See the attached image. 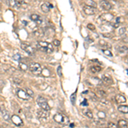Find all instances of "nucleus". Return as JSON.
Listing matches in <instances>:
<instances>
[{"mask_svg":"<svg viewBox=\"0 0 128 128\" xmlns=\"http://www.w3.org/2000/svg\"><path fill=\"white\" fill-rule=\"evenodd\" d=\"M54 120H55V122L59 123V124H62V125H67L69 122L68 117L63 114H56L54 116Z\"/></svg>","mask_w":128,"mask_h":128,"instance_id":"nucleus-1","label":"nucleus"},{"mask_svg":"<svg viewBox=\"0 0 128 128\" xmlns=\"http://www.w3.org/2000/svg\"><path fill=\"white\" fill-rule=\"evenodd\" d=\"M29 69L31 70L32 73H33L36 75H39L42 73V67L40 66V64L37 63V62H33L30 64Z\"/></svg>","mask_w":128,"mask_h":128,"instance_id":"nucleus-2","label":"nucleus"},{"mask_svg":"<svg viewBox=\"0 0 128 128\" xmlns=\"http://www.w3.org/2000/svg\"><path fill=\"white\" fill-rule=\"evenodd\" d=\"M37 102H38V104L39 105V107L41 108V109H45V110H47V111L50 110V107L48 104V102H47L45 98H44V97H38V100H37Z\"/></svg>","mask_w":128,"mask_h":128,"instance_id":"nucleus-3","label":"nucleus"},{"mask_svg":"<svg viewBox=\"0 0 128 128\" xmlns=\"http://www.w3.org/2000/svg\"><path fill=\"white\" fill-rule=\"evenodd\" d=\"M37 115H38V119H39L41 121H46L47 119L49 118L48 111L45 110V109H42L41 110H38V112H37Z\"/></svg>","mask_w":128,"mask_h":128,"instance_id":"nucleus-4","label":"nucleus"},{"mask_svg":"<svg viewBox=\"0 0 128 128\" xmlns=\"http://www.w3.org/2000/svg\"><path fill=\"white\" fill-rule=\"evenodd\" d=\"M83 10H84V12H85L86 15H88V16L95 15L96 13L97 12V9H96L95 7H91V6H87V5L84 6Z\"/></svg>","mask_w":128,"mask_h":128,"instance_id":"nucleus-5","label":"nucleus"},{"mask_svg":"<svg viewBox=\"0 0 128 128\" xmlns=\"http://www.w3.org/2000/svg\"><path fill=\"white\" fill-rule=\"evenodd\" d=\"M21 48L23 50H25L27 53L29 54V55H33V54L35 52L34 49H33V47L31 46V45H27V44H21Z\"/></svg>","mask_w":128,"mask_h":128,"instance_id":"nucleus-6","label":"nucleus"},{"mask_svg":"<svg viewBox=\"0 0 128 128\" xmlns=\"http://www.w3.org/2000/svg\"><path fill=\"white\" fill-rule=\"evenodd\" d=\"M8 4L13 9H19L21 6V2H20V0H9L8 1Z\"/></svg>","mask_w":128,"mask_h":128,"instance_id":"nucleus-7","label":"nucleus"},{"mask_svg":"<svg viewBox=\"0 0 128 128\" xmlns=\"http://www.w3.org/2000/svg\"><path fill=\"white\" fill-rule=\"evenodd\" d=\"M100 6L103 9H105V10H110L113 7L111 3H109L107 0H102L100 2Z\"/></svg>","mask_w":128,"mask_h":128,"instance_id":"nucleus-8","label":"nucleus"},{"mask_svg":"<svg viewBox=\"0 0 128 128\" xmlns=\"http://www.w3.org/2000/svg\"><path fill=\"white\" fill-rule=\"evenodd\" d=\"M11 121L13 122V124L16 125V126H21L23 125V121L21 118L18 115H13L11 117Z\"/></svg>","mask_w":128,"mask_h":128,"instance_id":"nucleus-9","label":"nucleus"},{"mask_svg":"<svg viewBox=\"0 0 128 128\" xmlns=\"http://www.w3.org/2000/svg\"><path fill=\"white\" fill-rule=\"evenodd\" d=\"M30 18H31L32 21H33L35 23H36L37 25H41L42 23H43V19H42V17L40 16H38V15H36V14H33L31 15V16H30Z\"/></svg>","mask_w":128,"mask_h":128,"instance_id":"nucleus-10","label":"nucleus"},{"mask_svg":"<svg viewBox=\"0 0 128 128\" xmlns=\"http://www.w3.org/2000/svg\"><path fill=\"white\" fill-rule=\"evenodd\" d=\"M17 95H18V97H19L20 98L23 99V100H29V99L31 98V97H30V96L23 90H19V91H18Z\"/></svg>","mask_w":128,"mask_h":128,"instance_id":"nucleus-11","label":"nucleus"},{"mask_svg":"<svg viewBox=\"0 0 128 128\" xmlns=\"http://www.w3.org/2000/svg\"><path fill=\"white\" fill-rule=\"evenodd\" d=\"M101 18H102L104 21L109 22V21H111L113 19H114V16H113L112 14H110V13H105V14L101 16Z\"/></svg>","mask_w":128,"mask_h":128,"instance_id":"nucleus-12","label":"nucleus"},{"mask_svg":"<svg viewBox=\"0 0 128 128\" xmlns=\"http://www.w3.org/2000/svg\"><path fill=\"white\" fill-rule=\"evenodd\" d=\"M49 43H47V42L45 41H38V45H37V47H38V49H39L40 50H42V51H46V47L47 45H48Z\"/></svg>","mask_w":128,"mask_h":128,"instance_id":"nucleus-13","label":"nucleus"},{"mask_svg":"<svg viewBox=\"0 0 128 128\" xmlns=\"http://www.w3.org/2000/svg\"><path fill=\"white\" fill-rule=\"evenodd\" d=\"M102 81L105 84H107V85H111V84L113 83L112 78H111V76H109V74H103L102 77Z\"/></svg>","mask_w":128,"mask_h":128,"instance_id":"nucleus-14","label":"nucleus"},{"mask_svg":"<svg viewBox=\"0 0 128 128\" xmlns=\"http://www.w3.org/2000/svg\"><path fill=\"white\" fill-rule=\"evenodd\" d=\"M1 112H2V116H3V118L4 119V120L9 121V119H10V115H9V113L8 112L6 109H3L2 110H1Z\"/></svg>","mask_w":128,"mask_h":128,"instance_id":"nucleus-15","label":"nucleus"},{"mask_svg":"<svg viewBox=\"0 0 128 128\" xmlns=\"http://www.w3.org/2000/svg\"><path fill=\"white\" fill-rule=\"evenodd\" d=\"M115 100L118 103H124L126 102V98L122 95H117L115 97Z\"/></svg>","mask_w":128,"mask_h":128,"instance_id":"nucleus-16","label":"nucleus"},{"mask_svg":"<svg viewBox=\"0 0 128 128\" xmlns=\"http://www.w3.org/2000/svg\"><path fill=\"white\" fill-rule=\"evenodd\" d=\"M119 127H121V128H126L127 127V121L125 120V119H120V120H119V122H118V125H117Z\"/></svg>","mask_w":128,"mask_h":128,"instance_id":"nucleus-17","label":"nucleus"},{"mask_svg":"<svg viewBox=\"0 0 128 128\" xmlns=\"http://www.w3.org/2000/svg\"><path fill=\"white\" fill-rule=\"evenodd\" d=\"M118 110L121 113H124V114H126L128 112V108L127 106H125V105H120L118 107Z\"/></svg>","mask_w":128,"mask_h":128,"instance_id":"nucleus-18","label":"nucleus"},{"mask_svg":"<svg viewBox=\"0 0 128 128\" xmlns=\"http://www.w3.org/2000/svg\"><path fill=\"white\" fill-rule=\"evenodd\" d=\"M33 34H34V36L38 37V38H40V37L44 36V31L43 30H41V29L35 30V31L33 32Z\"/></svg>","mask_w":128,"mask_h":128,"instance_id":"nucleus-19","label":"nucleus"},{"mask_svg":"<svg viewBox=\"0 0 128 128\" xmlns=\"http://www.w3.org/2000/svg\"><path fill=\"white\" fill-rule=\"evenodd\" d=\"M99 44H100V45H101V46H102V47H103L104 49H109H109H110L111 47H112L110 45H109V44L106 43V42H105V41H103V40H100V42H99Z\"/></svg>","mask_w":128,"mask_h":128,"instance_id":"nucleus-20","label":"nucleus"},{"mask_svg":"<svg viewBox=\"0 0 128 128\" xmlns=\"http://www.w3.org/2000/svg\"><path fill=\"white\" fill-rule=\"evenodd\" d=\"M101 67L100 66H97V65H96V66H92L91 68V71L93 73H98V72L101 71Z\"/></svg>","mask_w":128,"mask_h":128,"instance_id":"nucleus-21","label":"nucleus"},{"mask_svg":"<svg viewBox=\"0 0 128 128\" xmlns=\"http://www.w3.org/2000/svg\"><path fill=\"white\" fill-rule=\"evenodd\" d=\"M41 9L44 13H48L49 11H50V8H49V6L46 4V3L41 4Z\"/></svg>","mask_w":128,"mask_h":128,"instance_id":"nucleus-22","label":"nucleus"},{"mask_svg":"<svg viewBox=\"0 0 128 128\" xmlns=\"http://www.w3.org/2000/svg\"><path fill=\"white\" fill-rule=\"evenodd\" d=\"M85 5L87 6H91V7H95L97 6V4H96L94 1H92V0H86L85 1Z\"/></svg>","mask_w":128,"mask_h":128,"instance_id":"nucleus-23","label":"nucleus"},{"mask_svg":"<svg viewBox=\"0 0 128 128\" xmlns=\"http://www.w3.org/2000/svg\"><path fill=\"white\" fill-rule=\"evenodd\" d=\"M54 48H53V45H51V44H48V45H47L46 47V53L50 54V53H52V51H53Z\"/></svg>","mask_w":128,"mask_h":128,"instance_id":"nucleus-24","label":"nucleus"},{"mask_svg":"<svg viewBox=\"0 0 128 128\" xmlns=\"http://www.w3.org/2000/svg\"><path fill=\"white\" fill-rule=\"evenodd\" d=\"M119 53H125L127 51V47L126 46H119V48H117Z\"/></svg>","mask_w":128,"mask_h":128,"instance_id":"nucleus-25","label":"nucleus"},{"mask_svg":"<svg viewBox=\"0 0 128 128\" xmlns=\"http://www.w3.org/2000/svg\"><path fill=\"white\" fill-rule=\"evenodd\" d=\"M85 115L87 116L88 118H90V119H92V118H93V114H92V112H91V111H90V110L85 111Z\"/></svg>","mask_w":128,"mask_h":128,"instance_id":"nucleus-26","label":"nucleus"},{"mask_svg":"<svg viewBox=\"0 0 128 128\" xmlns=\"http://www.w3.org/2000/svg\"><path fill=\"white\" fill-rule=\"evenodd\" d=\"M26 92H27V93L28 95H29L31 97H34V93H33V91L31 90V89L27 88V89H26Z\"/></svg>","mask_w":128,"mask_h":128,"instance_id":"nucleus-27","label":"nucleus"},{"mask_svg":"<svg viewBox=\"0 0 128 128\" xmlns=\"http://www.w3.org/2000/svg\"><path fill=\"white\" fill-rule=\"evenodd\" d=\"M102 52H103L105 55H109V56H113V54L110 52V50H109V49H104L103 50H102Z\"/></svg>","mask_w":128,"mask_h":128,"instance_id":"nucleus-28","label":"nucleus"},{"mask_svg":"<svg viewBox=\"0 0 128 128\" xmlns=\"http://www.w3.org/2000/svg\"><path fill=\"white\" fill-rule=\"evenodd\" d=\"M20 68H21V69H22L23 71H26L28 68V67L27 66V64L25 63H20Z\"/></svg>","mask_w":128,"mask_h":128,"instance_id":"nucleus-29","label":"nucleus"},{"mask_svg":"<svg viewBox=\"0 0 128 128\" xmlns=\"http://www.w3.org/2000/svg\"><path fill=\"white\" fill-rule=\"evenodd\" d=\"M126 27H121L120 29L119 30V35H123V34H125L126 33Z\"/></svg>","mask_w":128,"mask_h":128,"instance_id":"nucleus-30","label":"nucleus"},{"mask_svg":"<svg viewBox=\"0 0 128 128\" xmlns=\"http://www.w3.org/2000/svg\"><path fill=\"white\" fill-rule=\"evenodd\" d=\"M97 116H98L99 118H101V119H103V118H105L106 114L104 112H102V111H100V112L97 114Z\"/></svg>","mask_w":128,"mask_h":128,"instance_id":"nucleus-31","label":"nucleus"},{"mask_svg":"<svg viewBox=\"0 0 128 128\" xmlns=\"http://www.w3.org/2000/svg\"><path fill=\"white\" fill-rule=\"evenodd\" d=\"M97 94H98L100 97H104V96H106V92L103 91H102V90L97 91Z\"/></svg>","mask_w":128,"mask_h":128,"instance_id":"nucleus-32","label":"nucleus"},{"mask_svg":"<svg viewBox=\"0 0 128 128\" xmlns=\"http://www.w3.org/2000/svg\"><path fill=\"white\" fill-rule=\"evenodd\" d=\"M87 27H88L90 30H91V31H94V30L96 29L95 26H94L93 24H91V23H89V24L87 25Z\"/></svg>","mask_w":128,"mask_h":128,"instance_id":"nucleus-33","label":"nucleus"},{"mask_svg":"<svg viewBox=\"0 0 128 128\" xmlns=\"http://www.w3.org/2000/svg\"><path fill=\"white\" fill-rule=\"evenodd\" d=\"M53 45H55V46L58 47V46H60L61 42L59 41V40H57V39H55V40H54V41H53Z\"/></svg>","mask_w":128,"mask_h":128,"instance_id":"nucleus-34","label":"nucleus"},{"mask_svg":"<svg viewBox=\"0 0 128 128\" xmlns=\"http://www.w3.org/2000/svg\"><path fill=\"white\" fill-rule=\"evenodd\" d=\"M108 126L109 127H114V128H116V127H118V126L116 124H114V123H113V122H109V124H108Z\"/></svg>","mask_w":128,"mask_h":128,"instance_id":"nucleus-35","label":"nucleus"},{"mask_svg":"<svg viewBox=\"0 0 128 128\" xmlns=\"http://www.w3.org/2000/svg\"><path fill=\"white\" fill-rule=\"evenodd\" d=\"M14 59L16 61H20L21 59V56L19 55V54H16V55H14Z\"/></svg>","mask_w":128,"mask_h":128,"instance_id":"nucleus-36","label":"nucleus"},{"mask_svg":"<svg viewBox=\"0 0 128 128\" xmlns=\"http://www.w3.org/2000/svg\"><path fill=\"white\" fill-rule=\"evenodd\" d=\"M57 73H58L59 76H62V67L59 66L58 68H57Z\"/></svg>","mask_w":128,"mask_h":128,"instance_id":"nucleus-37","label":"nucleus"},{"mask_svg":"<svg viewBox=\"0 0 128 128\" xmlns=\"http://www.w3.org/2000/svg\"><path fill=\"white\" fill-rule=\"evenodd\" d=\"M75 93H73V95L71 96V100H72V102H73V103H74V100H75Z\"/></svg>","mask_w":128,"mask_h":128,"instance_id":"nucleus-38","label":"nucleus"},{"mask_svg":"<svg viewBox=\"0 0 128 128\" xmlns=\"http://www.w3.org/2000/svg\"><path fill=\"white\" fill-rule=\"evenodd\" d=\"M14 82H16V83H18V84H21V80H19V79H14Z\"/></svg>","mask_w":128,"mask_h":128,"instance_id":"nucleus-39","label":"nucleus"},{"mask_svg":"<svg viewBox=\"0 0 128 128\" xmlns=\"http://www.w3.org/2000/svg\"><path fill=\"white\" fill-rule=\"evenodd\" d=\"M101 102H102V103H105V104H109V102H108V101H106V100H103V99H102V101H101Z\"/></svg>","mask_w":128,"mask_h":128,"instance_id":"nucleus-40","label":"nucleus"},{"mask_svg":"<svg viewBox=\"0 0 128 128\" xmlns=\"http://www.w3.org/2000/svg\"><path fill=\"white\" fill-rule=\"evenodd\" d=\"M119 27V22L115 23V24H114V27Z\"/></svg>","mask_w":128,"mask_h":128,"instance_id":"nucleus-41","label":"nucleus"},{"mask_svg":"<svg viewBox=\"0 0 128 128\" xmlns=\"http://www.w3.org/2000/svg\"><path fill=\"white\" fill-rule=\"evenodd\" d=\"M81 104H82V105H87V103H86V100H85V102H83Z\"/></svg>","mask_w":128,"mask_h":128,"instance_id":"nucleus-42","label":"nucleus"},{"mask_svg":"<svg viewBox=\"0 0 128 128\" xmlns=\"http://www.w3.org/2000/svg\"><path fill=\"white\" fill-rule=\"evenodd\" d=\"M70 126H72V127H73V126H74V124H70Z\"/></svg>","mask_w":128,"mask_h":128,"instance_id":"nucleus-43","label":"nucleus"},{"mask_svg":"<svg viewBox=\"0 0 128 128\" xmlns=\"http://www.w3.org/2000/svg\"><path fill=\"white\" fill-rule=\"evenodd\" d=\"M0 112H1V109H0Z\"/></svg>","mask_w":128,"mask_h":128,"instance_id":"nucleus-44","label":"nucleus"}]
</instances>
